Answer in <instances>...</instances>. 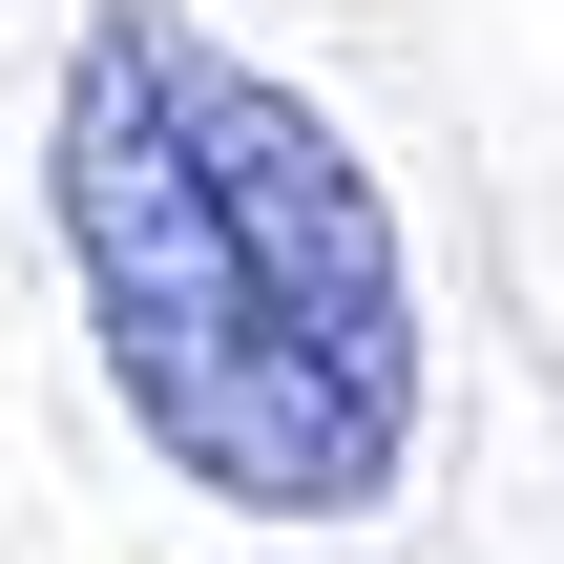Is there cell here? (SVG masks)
Returning a JSON list of instances; mask_svg holds the SVG:
<instances>
[{
    "instance_id": "obj_1",
    "label": "cell",
    "mask_w": 564,
    "mask_h": 564,
    "mask_svg": "<svg viewBox=\"0 0 564 564\" xmlns=\"http://www.w3.org/2000/svg\"><path fill=\"white\" fill-rule=\"evenodd\" d=\"M42 209H63L105 398L167 481L251 523H356L419 460V272L335 105H293L167 0H105L63 42Z\"/></svg>"
}]
</instances>
